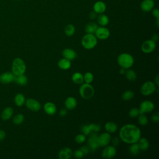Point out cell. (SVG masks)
<instances>
[{
	"instance_id": "obj_1",
	"label": "cell",
	"mask_w": 159,
	"mask_h": 159,
	"mask_svg": "<svg viewBox=\"0 0 159 159\" xmlns=\"http://www.w3.org/2000/svg\"><path fill=\"white\" fill-rule=\"evenodd\" d=\"M120 139L127 143H136L141 137V131L139 128L134 124L123 125L119 132Z\"/></svg>"
},
{
	"instance_id": "obj_2",
	"label": "cell",
	"mask_w": 159,
	"mask_h": 159,
	"mask_svg": "<svg viewBox=\"0 0 159 159\" xmlns=\"http://www.w3.org/2000/svg\"><path fill=\"white\" fill-rule=\"evenodd\" d=\"M118 65L124 69L130 68L134 63L133 57L127 53H123L120 54L117 59Z\"/></svg>"
},
{
	"instance_id": "obj_3",
	"label": "cell",
	"mask_w": 159,
	"mask_h": 159,
	"mask_svg": "<svg viewBox=\"0 0 159 159\" xmlns=\"http://www.w3.org/2000/svg\"><path fill=\"white\" fill-rule=\"evenodd\" d=\"M26 70V65L24 60L20 58H16L12 64V73L15 76L23 75Z\"/></svg>"
},
{
	"instance_id": "obj_4",
	"label": "cell",
	"mask_w": 159,
	"mask_h": 159,
	"mask_svg": "<svg viewBox=\"0 0 159 159\" xmlns=\"http://www.w3.org/2000/svg\"><path fill=\"white\" fill-rule=\"evenodd\" d=\"M98 43L97 38L93 34H86L81 39L82 46L88 50L94 48Z\"/></svg>"
},
{
	"instance_id": "obj_5",
	"label": "cell",
	"mask_w": 159,
	"mask_h": 159,
	"mask_svg": "<svg viewBox=\"0 0 159 159\" xmlns=\"http://www.w3.org/2000/svg\"><path fill=\"white\" fill-rule=\"evenodd\" d=\"M79 93L81 96L85 99H89L93 97L94 94V89L89 83H82L80 87Z\"/></svg>"
},
{
	"instance_id": "obj_6",
	"label": "cell",
	"mask_w": 159,
	"mask_h": 159,
	"mask_svg": "<svg viewBox=\"0 0 159 159\" xmlns=\"http://www.w3.org/2000/svg\"><path fill=\"white\" fill-rule=\"evenodd\" d=\"M157 89V86L152 81H147L141 87L140 92L143 96H149L153 94Z\"/></svg>"
},
{
	"instance_id": "obj_7",
	"label": "cell",
	"mask_w": 159,
	"mask_h": 159,
	"mask_svg": "<svg viewBox=\"0 0 159 159\" xmlns=\"http://www.w3.org/2000/svg\"><path fill=\"white\" fill-rule=\"evenodd\" d=\"M88 147L91 152L95 151L99 147L98 142V135L96 132H93L90 134L88 139Z\"/></svg>"
},
{
	"instance_id": "obj_8",
	"label": "cell",
	"mask_w": 159,
	"mask_h": 159,
	"mask_svg": "<svg viewBox=\"0 0 159 159\" xmlns=\"http://www.w3.org/2000/svg\"><path fill=\"white\" fill-rule=\"evenodd\" d=\"M154 104L152 101H144L140 104V109H139V115L152 112L154 109Z\"/></svg>"
},
{
	"instance_id": "obj_9",
	"label": "cell",
	"mask_w": 159,
	"mask_h": 159,
	"mask_svg": "<svg viewBox=\"0 0 159 159\" xmlns=\"http://www.w3.org/2000/svg\"><path fill=\"white\" fill-rule=\"evenodd\" d=\"M156 48V42L152 40H147L143 42L141 46L142 51L145 53H149L154 51Z\"/></svg>"
},
{
	"instance_id": "obj_10",
	"label": "cell",
	"mask_w": 159,
	"mask_h": 159,
	"mask_svg": "<svg viewBox=\"0 0 159 159\" xmlns=\"http://www.w3.org/2000/svg\"><path fill=\"white\" fill-rule=\"evenodd\" d=\"M94 34L96 38L100 40H106L110 35L109 30H108V29H107L104 26L98 27Z\"/></svg>"
},
{
	"instance_id": "obj_11",
	"label": "cell",
	"mask_w": 159,
	"mask_h": 159,
	"mask_svg": "<svg viewBox=\"0 0 159 159\" xmlns=\"http://www.w3.org/2000/svg\"><path fill=\"white\" fill-rule=\"evenodd\" d=\"M25 104L29 109L32 111H38L41 108L40 103L33 98H29L25 100Z\"/></svg>"
},
{
	"instance_id": "obj_12",
	"label": "cell",
	"mask_w": 159,
	"mask_h": 159,
	"mask_svg": "<svg viewBox=\"0 0 159 159\" xmlns=\"http://www.w3.org/2000/svg\"><path fill=\"white\" fill-rule=\"evenodd\" d=\"M116 150L114 146L107 145L102 152V157L104 158H111L116 155Z\"/></svg>"
},
{
	"instance_id": "obj_13",
	"label": "cell",
	"mask_w": 159,
	"mask_h": 159,
	"mask_svg": "<svg viewBox=\"0 0 159 159\" xmlns=\"http://www.w3.org/2000/svg\"><path fill=\"white\" fill-rule=\"evenodd\" d=\"M111 140V136L109 133H102L98 135L99 145L101 147H106L108 145Z\"/></svg>"
},
{
	"instance_id": "obj_14",
	"label": "cell",
	"mask_w": 159,
	"mask_h": 159,
	"mask_svg": "<svg viewBox=\"0 0 159 159\" xmlns=\"http://www.w3.org/2000/svg\"><path fill=\"white\" fill-rule=\"evenodd\" d=\"M15 75L9 71L2 73L0 75V82L2 84H8L14 81Z\"/></svg>"
},
{
	"instance_id": "obj_15",
	"label": "cell",
	"mask_w": 159,
	"mask_h": 159,
	"mask_svg": "<svg viewBox=\"0 0 159 159\" xmlns=\"http://www.w3.org/2000/svg\"><path fill=\"white\" fill-rule=\"evenodd\" d=\"M155 6L153 0H143L140 4V9L142 11L147 12L152 11Z\"/></svg>"
},
{
	"instance_id": "obj_16",
	"label": "cell",
	"mask_w": 159,
	"mask_h": 159,
	"mask_svg": "<svg viewBox=\"0 0 159 159\" xmlns=\"http://www.w3.org/2000/svg\"><path fill=\"white\" fill-rule=\"evenodd\" d=\"M62 55L63 58L71 61L76 58L77 53L74 50L71 48H65L62 52Z\"/></svg>"
},
{
	"instance_id": "obj_17",
	"label": "cell",
	"mask_w": 159,
	"mask_h": 159,
	"mask_svg": "<svg viewBox=\"0 0 159 159\" xmlns=\"http://www.w3.org/2000/svg\"><path fill=\"white\" fill-rule=\"evenodd\" d=\"M93 10L97 14H102L106 10V5L103 1H96L93 5Z\"/></svg>"
},
{
	"instance_id": "obj_18",
	"label": "cell",
	"mask_w": 159,
	"mask_h": 159,
	"mask_svg": "<svg viewBox=\"0 0 159 159\" xmlns=\"http://www.w3.org/2000/svg\"><path fill=\"white\" fill-rule=\"evenodd\" d=\"M73 155L72 150L68 147L61 148L58 152V158L60 159H68Z\"/></svg>"
},
{
	"instance_id": "obj_19",
	"label": "cell",
	"mask_w": 159,
	"mask_h": 159,
	"mask_svg": "<svg viewBox=\"0 0 159 159\" xmlns=\"http://www.w3.org/2000/svg\"><path fill=\"white\" fill-rule=\"evenodd\" d=\"M43 109H44L45 112L50 116H52V115L55 114L57 112L56 106L53 102H46L44 104Z\"/></svg>"
},
{
	"instance_id": "obj_20",
	"label": "cell",
	"mask_w": 159,
	"mask_h": 159,
	"mask_svg": "<svg viewBox=\"0 0 159 159\" xmlns=\"http://www.w3.org/2000/svg\"><path fill=\"white\" fill-rule=\"evenodd\" d=\"M65 106L67 109L73 110L77 106V101L74 97H68L65 101Z\"/></svg>"
},
{
	"instance_id": "obj_21",
	"label": "cell",
	"mask_w": 159,
	"mask_h": 159,
	"mask_svg": "<svg viewBox=\"0 0 159 159\" xmlns=\"http://www.w3.org/2000/svg\"><path fill=\"white\" fill-rule=\"evenodd\" d=\"M13 113H14L13 108L11 107H7L3 110V111L1 113V119L4 120H7L10 118H11Z\"/></svg>"
},
{
	"instance_id": "obj_22",
	"label": "cell",
	"mask_w": 159,
	"mask_h": 159,
	"mask_svg": "<svg viewBox=\"0 0 159 159\" xmlns=\"http://www.w3.org/2000/svg\"><path fill=\"white\" fill-rule=\"evenodd\" d=\"M58 66L62 70H68L71 67V61L66 58H63L58 61Z\"/></svg>"
},
{
	"instance_id": "obj_23",
	"label": "cell",
	"mask_w": 159,
	"mask_h": 159,
	"mask_svg": "<svg viewBox=\"0 0 159 159\" xmlns=\"http://www.w3.org/2000/svg\"><path fill=\"white\" fill-rule=\"evenodd\" d=\"M98 25L96 23L94 22H91L88 23L84 28L85 32H86V34H94L96 29H98Z\"/></svg>"
},
{
	"instance_id": "obj_24",
	"label": "cell",
	"mask_w": 159,
	"mask_h": 159,
	"mask_svg": "<svg viewBox=\"0 0 159 159\" xmlns=\"http://www.w3.org/2000/svg\"><path fill=\"white\" fill-rule=\"evenodd\" d=\"M137 143L140 150H147L149 147V142L146 138L140 137Z\"/></svg>"
},
{
	"instance_id": "obj_25",
	"label": "cell",
	"mask_w": 159,
	"mask_h": 159,
	"mask_svg": "<svg viewBox=\"0 0 159 159\" xmlns=\"http://www.w3.org/2000/svg\"><path fill=\"white\" fill-rule=\"evenodd\" d=\"M71 80L75 84H81L84 82L83 75L80 72H75L73 74Z\"/></svg>"
},
{
	"instance_id": "obj_26",
	"label": "cell",
	"mask_w": 159,
	"mask_h": 159,
	"mask_svg": "<svg viewBox=\"0 0 159 159\" xmlns=\"http://www.w3.org/2000/svg\"><path fill=\"white\" fill-rule=\"evenodd\" d=\"M14 81H15L16 83L20 86H25L27 84L28 80L27 76L23 74L18 76H15Z\"/></svg>"
},
{
	"instance_id": "obj_27",
	"label": "cell",
	"mask_w": 159,
	"mask_h": 159,
	"mask_svg": "<svg viewBox=\"0 0 159 159\" xmlns=\"http://www.w3.org/2000/svg\"><path fill=\"white\" fill-rule=\"evenodd\" d=\"M25 102V98L22 93L17 94L14 97V102L17 106H22Z\"/></svg>"
},
{
	"instance_id": "obj_28",
	"label": "cell",
	"mask_w": 159,
	"mask_h": 159,
	"mask_svg": "<svg viewBox=\"0 0 159 159\" xmlns=\"http://www.w3.org/2000/svg\"><path fill=\"white\" fill-rule=\"evenodd\" d=\"M97 20L98 24L101 25V26H106V25L108 24L109 19L107 16L106 14H99V15L97 17Z\"/></svg>"
},
{
	"instance_id": "obj_29",
	"label": "cell",
	"mask_w": 159,
	"mask_h": 159,
	"mask_svg": "<svg viewBox=\"0 0 159 159\" xmlns=\"http://www.w3.org/2000/svg\"><path fill=\"white\" fill-rule=\"evenodd\" d=\"M105 129L108 133L116 132L117 130V125L113 122H107L105 124Z\"/></svg>"
},
{
	"instance_id": "obj_30",
	"label": "cell",
	"mask_w": 159,
	"mask_h": 159,
	"mask_svg": "<svg viewBox=\"0 0 159 159\" xmlns=\"http://www.w3.org/2000/svg\"><path fill=\"white\" fill-rule=\"evenodd\" d=\"M125 77L126 78L129 80V81H134L136 80V78H137V75H136V73L132 70H130L129 68V70H127V71H125Z\"/></svg>"
},
{
	"instance_id": "obj_31",
	"label": "cell",
	"mask_w": 159,
	"mask_h": 159,
	"mask_svg": "<svg viewBox=\"0 0 159 159\" xmlns=\"http://www.w3.org/2000/svg\"><path fill=\"white\" fill-rule=\"evenodd\" d=\"M75 32V27L73 24H68L65 27V34L68 36L71 37L72 36Z\"/></svg>"
},
{
	"instance_id": "obj_32",
	"label": "cell",
	"mask_w": 159,
	"mask_h": 159,
	"mask_svg": "<svg viewBox=\"0 0 159 159\" xmlns=\"http://www.w3.org/2000/svg\"><path fill=\"white\" fill-rule=\"evenodd\" d=\"M140 148L139 147V145L137 144V143H131L130 146L129 147V151L130 153L132 155H137V154H139V153L140 152Z\"/></svg>"
},
{
	"instance_id": "obj_33",
	"label": "cell",
	"mask_w": 159,
	"mask_h": 159,
	"mask_svg": "<svg viewBox=\"0 0 159 159\" xmlns=\"http://www.w3.org/2000/svg\"><path fill=\"white\" fill-rule=\"evenodd\" d=\"M24 120V116L22 114H18L16 115L12 119V122L16 125H19Z\"/></svg>"
},
{
	"instance_id": "obj_34",
	"label": "cell",
	"mask_w": 159,
	"mask_h": 159,
	"mask_svg": "<svg viewBox=\"0 0 159 159\" xmlns=\"http://www.w3.org/2000/svg\"><path fill=\"white\" fill-rule=\"evenodd\" d=\"M134 94L131 90H127L123 93L122 95V98L124 101H130L134 98Z\"/></svg>"
},
{
	"instance_id": "obj_35",
	"label": "cell",
	"mask_w": 159,
	"mask_h": 159,
	"mask_svg": "<svg viewBox=\"0 0 159 159\" xmlns=\"http://www.w3.org/2000/svg\"><path fill=\"white\" fill-rule=\"evenodd\" d=\"M93 79H94V76L93 73L91 72H87L83 76V80L86 83L90 84L93 81Z\"/></svg>"
},
{
	"instance_id": "obj_36",
	"label": "cell",
	"mask_w": 159,
	"mask_h": 159,
	"mask_svg": "<svg viewBox=\"0 0 159 159\" xmlns=\"http://www.w3.org/2000/svg\"><path fill=\"white\" fill-rule=\"evenodd\" d=\"M138 122L141 125H145L148 123V119L143 114H139V118H138Z\"/></svg>"
},
{
	"instance_id": "obj_37",
	"label": "cell",
	"mask_w": 159,
	"mask_h": 159,
	"mask_svg": "<svg viewBox=\"0 0 159 159\" xmlns=\"http://www.w3.org/2000/svg\"><path fill=\"white\" fill-rule=\"evenodd\" d=\"M75 140L78 143H82L86 140V135L84 134H78L75 137Z\"/></svg>"
},
{
	"instance_id": "obj_38",
	"label": "cell",
	"mask_w": 159,
	"mask_h": 159,
	"mask_svg": "<svg viewBox=\"0 0 159 159\" xmlns=\"http://www.w3.org/2000/svg\"><path fill=\"white\" fill-rule=\"evenodd\" d=\"M89 127L91 130V132H98L100 131V130H101V126L98 124H89Z\"/></svg>"
},
{
	"instance_id": "obj_39",
	"label": "cell",
	"mask_w": 159,
	"mask_h": 159,
	"mask_svg": "<svg viewBox=\"0 0 159 159\" xmlns=\"http://www.w3.org/2000/svg\"><path fill=\"white\" fill-rule=\"evenodd\" d=\"M81 130L83 134H84L85 135H88L91 132V130L89 129V125H83L81 128Z\"/></svg>"
},
{
	"instance_id": "obj_40",
	"label": "cell",
	"mask_w": 159,
	"mask_h": 159,
	"mask_svg": "<svg viewBox=\"0 0 159 159\" xmlns=\"http://www.w3.org/2000/svg\"><path fill=\"white\" fill-rule=\"evenodd\" d=\"M129 115L131 117H136L139 116V109L136 107L132 108L129 112Z\"/></svg>"
},
{
	"instance_id": "obj_41",
	"label": "cell",
	"mask_w": 159,
	"mask_h": 159,
	"mask_svg": "<svg viewBox=\"0 0 159 159\" xmlns=\"http://www.w3.org/2000/svg\"><path fill=\"white\" fill-rule=\"evenodd\" d=\"M73 155L76 158H81L83 157L84 155L83 152L81 151V150H76L74 152Z\"/></svg>"
},
{
	"instance_id": "obj_42",
	"label": "cell",
	"mask_w": 159,
	"mask_h": 159,
	"mask_svg": "<svg viewBox=\"0 0 159 159\" xmlns=\"http://www.w3.org/2000/svg\"><path fill=\"white\" fill-rule=\"evenodd\" d=\"M151 119L153 122H158L159 121V114L157 112L155 113H154L151 117Z\"/></svg>"
},
{
	"instance_id": "obj_43",
	"label": "cell",
	"mask_w": 159,
	"mask_h": 159,
	"mask_svg": "<svg viewBox=\"0 0 159 159\" xmlns=\"http://www.w3.org/2000/svg\"><path fill=\"white\" fill-rule=\"evenodd\" d=\"M80 150H81V151L83 152V155H87V154L89 153V148H88V147H87V146H82V147H81Z\"/></svg>"
},
{
	"instance_id": "obj_44",
	"label": "cell",
	"mask_w": 159,
	"mask_h": 159,
	"mask_svg": "<svg viewBox=\"0 0 159 159\" xmlns=\"http://www.w3.org/2000/svg\"><path fill=\"white\" fill-rule=\"evenodd\" d=\"M152 15L157 19H159V10L158 9H153L152 10Z\"/></svg>"
},
{
	"instance_id": "obj_45",
	"label": "cell",
	"mask_w": 159,
	"mask_h": 159,
	"mask_svg": "<svg viewBox=\"0 0 159 159\" xmlns=\"http://www.w3.org/2000/svg\"><path fill=\"white\" fill-rule=\"evenodd\" d=\"M67 114V111L66 109H64V108H62L60 112H59V115L61 116V117H63V116H65Z\"/></svg>"
},
{
	"instance_id": "obj_46",
	"label": "cell",
	"mask_w": 159,
	"mask_h": 159,
	"mask_svg": "<svg viewBox=\"0 0 159 159\" xmlns=\"http://www.w3.org/2000/svg\"><path fill=\"white\" fill-rule=\"evenodd\" d=\"M5 137H6L5 132L2 130H0V141H2V140H4Z\"/></svg>"
},
{
	"instance_id": "obj_47",
	"label": "cell",
	"mask_w": 159,
	"mask_h": 159,
	"mask_svg": "<svg viewBox=\"0 0 159 159\" xmlns=\"http://www.w3.org/2000/svg\"><path fill=\"white\" fill-rule=\"evenodd\" d=\"M97 17V13L95 12L94 11H93L91 12L90 14H89V18L91 19H94Z\"/></svg>"
},
{
	"instance_id": "obj_48",
	"label": "cell",
	"mask_w": 159,
	"mask_h": 159,
	"mask_svg": "<svg viewBox=\"0 0 159 159\" xmlns=\"http://www.w3.org/2000/svg\"><path fill=\"white\" fill-rule=\"evenodd\" d=\"M119 138L115 137V138L113 139V140H112V144H113V145L116 146V145H117L119 144Z\"/></svg>"
},
{
	"instance_id": "obj_49",
	"label": "cell",
	"mask_w": 159,
	"mask_h": 159,
	"mask_svg": "<svg viewBox=\"0 0 159 159\" xmlns=\"http://www.w3.org/2000/svg\"><path fill=\"white\" fill-rule=\"evenodd\" d=\"M158 35L157 34H153L151 39V40L154 41L155 42H156L158 40Z\"/></svg>"
},
{
	"instance_id": "obj_50",
	"label": "cell",
	"mask_w": 159,
	"mask_h": 159,
	"mask_svg": "<svg viewBox=\"0 0 159 159\" xmlns=\"http://www.w3.org/2000/svg\"><path fill=\"white\" fill-rule=\"evenodd\" d=\"M119 73H120V74H121V75H124L125 73V69H124V68H121V69H120V71H119Z\"/></svg>"
},
{
	"instance_id": "obj_51",
	"label": "cell",
	"mask_w": 159,
	"mask_h": 159,
	"mask_svg": "<svg viewBox=\"0 0 159 159\" xmlns=\"http://www.w3.org/2000/svg\"><path fill=\"white\" fill-rule=\"evenodd\" d=\"M155 81V84H156L157 86H158V75L156 76Z\"/></svg>"
},
{
	"instance_id": "obj_52",
	"label": "cell",
	"mask_w": 159,
	"mask_h": 159,
	"mask_svg": "<svg viewBox=\"0 0 159 159\" xmlns=\"http://www.w3.org/2000/svg\"><path fill=\"white\" fill-rule=\"evenodd\" d=\"M153 1H158V0H153Z\"/></svg>"
},
{
	"instance_id": "obj_53",
	"label": "cell",
	"mask_w": 159,
	"mask_h": 159,
	"mask_svg": "<svg viewBox=\"0 0 159 159\" xmlns=\"http://www.w3.org/2000/svg\"><path fill=\"white\" fill-rule=\"evenodd\" d=\"M15 1H19V0H15Z\"/></svg>"
}]
</instances>
